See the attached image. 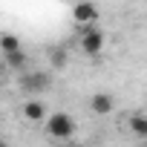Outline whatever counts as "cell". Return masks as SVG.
I'll return each instance as SVG.
<instances>
[{
    "instance_id": "cell-1",
    "label": "cell",
    "mask_w": 147,
    "mask_h": 147,
    "mask_svg": "<svg viewBox=\"0 0 147 147\" xmlns=\"http://www.w3.org/2000/svg\"><path fill=\"white\" fill-rule=\"evenodd\" d=\"M46 133L58 141H66L75 136V118H72L69 113H52L46 118Z\"/></svg>"
},
{
    "instance_id": "cell-2",
    "label": "cell",
    "mask_w": 147,
    "mask_h": 147,
    "mask_svg": "<svg viewBox=\"0 0 147 147\" xmlns=\"http://www.w3.org/2000/svg\"><path fill=\"white\" fill-rule=\"evenodd\" d=\"M52 87L49 72H20V90L23 92H46Z\"/></svg>"
},
{
    "instance_id": "cell-3",
    "label": "cell",
    "mask_w": 147,
    "mask_h": 147,
    "mask_svg": "<svg viewBox=\"0 0 147 147\" xmlns=\"http://www.w3.org/2000/svg\"><path fill=\"white\" fill-rule=\"evenodd\" d=\"M81 49H84V55L95 58L104 49V32L98 26H84V32H81Z\"/></svg>"
},
{
    "instance_id": "cell-4",
    "label": "cell",
    "mask_w": 147,
    "mask_h": 147,
    "mask_svg": "<svg viewBox=\"0 0 147 147\" xmlns=\"http://www.w3.org/2000/svg\"><path fill=\"white\" fill-rule=\"evenodd\" d=\"M72 18H75V23H81V26H95V20H98V6L90 3V0H84V3H78L75 9H72Z\"/></svg>"
},
{
    "instance_id": "cell-5",
    "label": "cell",
    "mask_w": 147,
    "mask_h": 147,
    "mask_svg": "<svg viewBox=\"0 0 147 147\" xmlns=\"http://www.w3.org/2000/svg\"><path fill=\"white\" fill-rule=\"evenodd\" d=\"M23 118L26 121H46L49 115H46V104L43 101H38V98H29V101H23Z\"/></svg>"
},
{
    "instance_id": "cell-6",
    "label": "cell",
    "mask_w": 147,
    "mask_h": 147,
    "mask_svg": "<svg viewBox=\"0 0 147 147\" xmlns=\"http://www.w3.org/2000/svg\"><path fill=\"white\" fill-rule=\"evenodd\" d=\"M90 110H92L95 115H107V113L115 110V101H113V95H107V92H95V95L90 98Z\"/></svg>"
},
{
    "instance_id": "cell-7",
    "label": "cell",
    "mask_w": 147,
    "mask_h": 147,
    "mask_svg": "<svg viewBox=\"0 0 147 147\" xmlns=\"http://www.w3.org/2000/svg\"><path fill=\"white\" fill-rule=\"evenodd\" d=\"M3 61H6V66H9V69H23V66L29 63V55H26L23 49H15V52H6V55H3Z\"/></svg>"
},
{
    "instance_id": "cell-8",
    "label": "cell",
    "mask_w": 147,
    "mask_h": 147,
    "mask_svg": "<svg viewBox=\"0 0 147 147\" xmlns=\"http://www.w3.org/2000/svg\"><path fill=\"white\" fill-rule=\"evenodd\" d=\"M130 130H133V136L147 138V115L144 113H133L130 115Z\"/></svg>"
},
{
    "instance_id": "cell-9",
    "label": "cell",
    "mask_w": 147,
    "mask_h": 147,
    "mask_svg": "<svg viewBox=\"0 0 147 147\" xmlns=\"http://www.w3.org/2000/svg\"><path fill=\"white\" fill-rule=\"evenodd\" d=\"M0 49H3V55H6V52H15V49H23V46H20V38L18 35L3 32V35H0Z\"/></svg>"
},
{
    "instance_id": "cell-10",
    "label": "cell",
    "mask_w": 147,
    "mask_h": 147,
    "mask_svg": "<svg viewBox=\"0 0 147 147\" xmlns=\"http://www.w3.org/2000/svg\"><path fill=\"white\" fill-rule=\"evenodd\" d=\"M49 63H52L55 69H63V66L69 63V55H66V49H52V52H49Z\"/></svg>"
}]
</instances>
